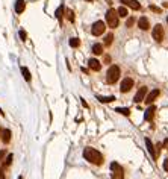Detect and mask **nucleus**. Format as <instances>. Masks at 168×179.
I'll list each match as a JSON object with an SVG mask.
<instances>
[{
    "label": "nucleus",
    "mask_w": 168,
    "mask_h": 179,
    "mask_svg": "<svg viewBox=\"0 0 168 179\" xmlns=\"http://www.w3.org/2000/svg\"><path fill=\"white\" fill-rule=\"evenodd\" d=\"M83 158L91 163V164H95V166H102L103 164V155L99 152V150H95L92 147H86L83 150Z\"/></svg>",
    "instance_id": "nucleus-1"
},
{
    "label": "nucleus",
    "mask_w": 168,
    "mask_h": 179,
    "mask_svg": "<svg viewBox=\"0 0 168 179\" xmlns=\"http://www.w3.org/2000/svg\"><path fill=\"white\" fill-rule=\"evenodd\" d=\"M120 75H121V72H120V67L118 65H111L109 70L106 73V82L108 84H115L118 79H120Z\"/></svg>",
    "instance_id": "nucleus-2"
},
{
    "label": "nucleus",
    "mask_w": 168,
    "mask_h": 179,
    "mask_svg": "<svg viewBox=\"0 0 168 179\" xmlns=\"http://www.w3.org/2000/svg\"><path fill=\"white\" fill-rule=\"evenodd\" d=\"M118 12L115 11V9H109L108 12H106V25L109 26V28H112V29H115L117 26H118Z\"/></svg>",
    "instance_id": "nucleus-3"
},
{
    "label": "nucleus",
    "mask_w": 168,
    "mask_h": 179,
    "mask_svg": "<svg viewBox=\"0 0 168 179\" xmlns=\"http://www.w3.org/2000/svg\"><path fill=\"white\" fill-rule=\"evenodd\" d=\"M106 31V25L103 23V21H95V23L91 26V34L94 35V37H100L103 32Z\"/></svg>",
    "instance_id": "nucleus-4"
},
{
    "label": "nucleus",
    "mask_w": 168,
    "mask_h": 179,
    "mask_svg": "<svg viewBox=\"0 0 168 179\" xmlns=\"http://www.w3.org/2000/svg\"><path fill=\"white\" fill-rule=\"evenodd\" d=\"M111 170L114 172V175H112L114 179H124V170H123V167L120 166L118 163H112L111 164Z\"/></svg>",
    "instance_id": "nucleus-5"
},
{
    "label": "nucleus",
    "mask_w": 168,
    "mask_h": 179,
    "mask_svg": "<svg viewBox=\"0 0 168 179\" xmlns=\"http://www.w3.org/2000/svg\"><path fill=\"white\" fill-rule=\"evenodd\" d=\"M152 35H153V40H155V41L161 43V41L164 40V35H165L162 25H156V26L153 28V32H152Z\"/></svg>",
    "instance_id": "nucleus-6"
},
{
    "label": "nucleus",
    "mask_w": 168,
    "mask_h": 179,
    "mask_svg": "<svg viewBox=\"0 0 168 179\" xmlns=\"http://www.w3.org/2000/svg\"><path fill=\"white\" fill-rule=\"evenodd\" d=\"M132 88H133V79L132 78H124L121 81V87H120L121 93H129Z\"/></svg>",
    "instance_id": "nucleus-7"
},
{
    "label": "nucleus",
    "mask_w": 168,
    "mask_h": 179,
    "mask_svg": "<svg viewBox=\"0 0 168 179\" xmlns=\"http://www.w3.org/2000/svg\"><path fill=\"white\" fill-rule=\"evenodd\" d=\"M159 94H161V91H159V90L156 88V90H153V91H150L147 96H146V99H144V100H146V103H149V105H152L158 97H159Z\"/></svg>",
    "instance_id": "nucleus-8"
},
{
    "label": "nucleus",
    "mask_w": 168,
    "mask_h": 179,
    "mask_svg": "<svg viewBox=\"0 0 168 179\" xmlns=\"http://www.w3.org/2000/svg\"><path fill=\"white\" fill-rule=\"evenodd\" d=\"M146 94H147V87H141V88L138 90V93L135 94L133 100H135L136 103H139V102H142L144 99H146Z\"/></svg>",
    "instance_id": "nucleus-9"
},
{
    "label": "nucleus",
    "mask_w": 168,
    "mask_h": 179,
    "mask_svg": "<svg viewBox=\"0 0 168 179\" xmlns=\"http://www.w3.org/2000/svg\"><path fill=\"white\" fill-rule=\"evenodd\" d=\"M88 65H89V69L94 70V72H100V69H102V62L97 61L95 58H91V59L88 61Z\"/></svg>",
    "instance_id": "nucleus-10"
},
{
    "label": "nucleus",
    "mask_w": 168,
    "mask_h": 179,
    "mask_svg": "<svg viewBox=\"0 0 168 179\" xmlns=\"http://www.w3.org/2000/svg\"><path fill=\"white\" fill-rule=\"evenodd\" d=\"M146 146H147V149H149V153L152 155V158H153V160H158V152L155 150V146H153V143L150 141V138H146Z\"/></svg>",
    "instance_id": "nucleus-11"
},
{
    "label": "nucleus",
    "mask_w": 168,
    "mask_h": 179,
    "mask_svg": "<svg viewBox=\"0 0 168 179\" xmlns=\"http://www.w3.org/2000/svg\"><path fill=\"white\" fill-rule=\"evenodd\" d=\"M138 28H139L141 31H147V29L150 28V23H149V20H147L146 17H141V18L138 20Z\"/></svg>",
    "instance_id": "nucleus-12"
},
{
    "label": "nucleus",
    "mask_w": 168,
    "mask_h": 179,
    "mask_svg": "<svg viewBox=\"0 0 168 179\" xmlns=\"http://www.w3.org/2000/svg\"><path fill=\"white\" fill-rule=\"evenodd\" d=\"M121 3L127 5V6H129V8H132L133 11H138V9H141V5L136 2V0H121Z\"/></svg>",
    "instance_id": "nucleus-13"
},
{
    "label": "nucleus",
    "mask_w": 168,
    "mask_h": 179,
    "mask_svg": "<svg viewBox=\"0 0 168 179\" xmlns=\"http://www.w3.org/2000/svg\"><path fill=\"white\" fill-rule=\"evenodd\" d=\"M155 111H156V106H153V105H152V106L146 111V114H144V119H146L147 122H150V120L155 117Z\"/></svg>",
    "instance_id": "nucleus-14"
},
{
    "label": "nucleus",
    "mask_w": 168,
    "mask_h": 179,
    "mask_svg": "<svg viewBox=\"0 0 168 179\" xmlns=\"http://www.w3.org/2000/svg\"><path fill=\"white\" fill-rule=\"evenodd\" d=\"M25 8H26V2H25V0H17V3H15V12H17V14L25 12Z\"/></svg>",
    "instance_id": "nucleus-15"
},
{
    "label": "nucleus",
    "mask_w": 168,
    "mask_h": 179,
    "mask_svg": "<svg viewBox=\"0 0 168 179\" xmlns=\"http://www.w3.org/2000/svg\"><path fill=\"white\" fill-rule=\"evenodd\" d=\"M2 141H3L5 144H9V143H11V131H9V129H5V131L2 132Z\"/></svg>",
    "instance_id": "nucleus-16"
},
{
    "label": "nucleus",
    "mask_w": 168,
    "mask_h": 179,
    "mask_svg": "<svg viewBox=\"0 0 168 179\" xmlns=\"http://www.w3.org/2000/svg\"><path fill=\"white\" fill-rule=\"evenodd\" d=\"M97 100L102 102V103H111V102L115 100V97L114 96H97Z\"/></svg>",
    "instance_id": "nucleus-17"
},
{
    "label": "nucleus",
    "mask_w": 168,
    "mask_h": 179,
    "mask_svg": "<svg viewBox=\"0 0 168 179\" xmlns=\"http://www.w3.org/2000/svg\"><path fill=\"white\" fill-rule=\"evenodd\" d=\"M92 53L94 55H102L103 53V46L102 44H94L92 46Z\"/></svg>",
    "instance_id": "nucleus-18"
},
{
    "label": "nucleus",
    "mask_w": 168,
    "mask_h": 179,
    "mask_svg": "<svg viewBox=\"0 0 168 179\" xmlns=\"http://www.w3.org/2000/svg\"><path fill=\"white\" fill-rule=\"evenodd\" d=\"M117 12H118V17H127V15H129L126 6H120V8L117 9Z\"/></svg>",
    "instance_id": "nucleus-19"
},
{
    "label": "nucleus",
    "mask_w": 168,
    "mask_h": 179,
    "mask_svg": "<svg viewBox=\"0 0 168 179\" xmlns=\"http://www.w3.org/2000/svg\"><path fill=\"white\" fill-rule=\"evenodd\" d=\"M21 73H23V76H25V79H26L28 82H30L32 76H30V73H29V70L26 69V67H21Z\"/></svg>",
    "instance_id": "nucleus-20"
},
{
    "label": "nucleus",
    "mask_w": 168,
    "mask_h": 179,
    "mask_svg": "<svg viewBox=\"0 0 168 179\" xmlns=\"http://www.w3.org/2000/svg\"><path fill=\"white\" fill-rule=\"evenodd\" d=\"M115 111H117V113H120V114H123V116H129L130 114V109L129 108H117Z\"/></svg>",
    "instance_id": "nucleus-21"
},
{
    "label": "nucleus",
    "mask_w": 168,
    "mask_h": 179,
    "mask_svg": "<svg viewBox=\"0 0 168 179\" xmlns=\"http://www.w3.org/2000/svg\"><path fill=\"white\" fill-rule=\"evenodd\" d=\"M64 9H65V8H64V5H61V6L56 9V18H58V20H62V14H64Z\"/></svg>",
    "instance_id": "nucleus-22"
},
{
    "label": "nucleus",
    "mask_w": 168,
    "mask_h": 179,
    "mask_svg": "<svg viewBox=\"0 0 168 179\" xmlns=\"http://www.w3.org/2000/svg\"><path fill=\"white\" fill-rule=\"evenodd\" d=\"M70 46H71V47H79V46H80L79 38H71V40H70Z\"/></svg>",
    "instance_id": "nucleus-23"
},
{
    "label": "nucleus",
    "mask_w": 168,
    "mask_h": 179,
    "mask_svg": "<svg viewBox=\"0 0 168 179\" xmlns=\"http://www.w3.org/2000/svg\"><path fill=\"white\" fill-rule=\"evenodd\" d=\"M65 15L70 21H74V12L71 11V9H65Z\"/></svg>",
    "instance_id": "nucleus-24"
},
{
    "label": "nucleus",
    "mask_w": 168,
    "mask_h": 179,
    "mask_svg": "<svg viewBox=\"0 0 168 179\" xmlns=\"http://www.w3.org/2000/svg\"><path fill=\"white\" fill-rule=\"evenodd\" d=\"M112 40H114V35H112V34L106 35V38H105V46H111V44H112Z\"/></svg>",
    "instance_id": "nucleus-25"
},
{
    "label": "nucleus",
    "mask_w": 168,
    "mask_h": 179,
    "mask_svg": "<svg viewBox=\"0 0 168 179\" xmlns=\"http://www.w3.org/2000/svg\"><path fill=\"white\" fill-rule=\"evenodd\" d=\"M12 160H14V156H12V153H9V155H8V158L5 160V167H9L11 163H12Z\"/></svg>",
    "instance_id": "nucleus-26"
},
{
    "label": "nucleus",
    "mask_w": 168,
    "mask_h": 179,
    "mask_svg": "<svg viewBox=\"0 0 168 179\" xmlns=\"http://www.w3.org/2000/svg\"><path fill=\"white\" fill-rule=\"evenodd\" d=\"M133 23H135V18H132V17H130V18L127 20V23H126V26H127V28H130V26H133Z\"/></svg>",
    "instance_id": "nucleus-27"
},
{
    "label": "nucleus",
    "mask_w": 168,
    "mask_h": 179,
    "mask_svg": "<svg viewBox=\"0 0 168 179\" xmlns=\"http://www.w3.org/2000/svg\"><path fill=\"white\" fill-rule=\"evenodd\" d=\"M164 170H165V172L168 173V158H167V160L164 161Z\"/></svg>",
    "instance_id": "nucleus-28"
},
{
    "label": "nucleus",
    "mask_w": 168,
    "mask_h": 179,
    "mask_svg": "<svg viewBox=\"0 0 168 179\" xmlns=\"http://www.w3.org/2000/svg\"><path fill=\"white\" fill-rule=\"evenodd\" d=\"M150 9H152L153 12H161V9H159V8H156V6H153V5H150Z\"/></svg>",
    "instance_id": "nucleus-29"
},
{
    "label": "nucleus",
    "mask_w": 168,
    "mask_h": 179,
    "mask_svg": "<svg viewBox=\"0 0 168 179\" xmlns=\"http://www.w3.org/2000/svg\"><path fill=\"white\" fill-rule=\"evenodd\" d=\"M20 37H21V40H23V41H25V40H26V34H25V32H23V31H20Z\"/></svg>",
    "instance_id": "nucleus-30"
},
{
    "label": "nucleus",
    "mask_w": 168,
    "mask_h": 179,
    "mask_svg": "<svg viewBox=\"0 0 168 179\" xmlns=\"http://www.w3.org/2000/svg\"><path fill=\"white\" fill-rule=\"evenodd\" d=\"M5 155H6V152H5V150H0V161L3 160V156H5Z\"/></svg>",
    "instance_id": "nucleus-31"
},
{
    "label": "nucleus",
    "mask_w": 168,
    "mask_h": 179,
    "mask_svg": "<svg viewBox=\"0 0 168 179\" xmlns=\"http://www.w3.org/2000/svg\"><path fill=\"white\" fill-rule=\"evenodd\" d=\"M164 149H167V150H168V138L164 141Z\"/></svg>",
    "instance_id": "nucleus-32"
},
{
    "label": "nucleus",
    "mask_w": 168,
    "mask_h": 179,
    "mask_svg": "<svg viewBox=\"0 0 168 179\" xmlns=\"http://www.w3.org/2000/svg\"><path fill=\"white\" fill-rule=\"evenodd\" d=\"M0 179H5V175H2V173H0Z\"/></svg>",
    "instance_id": "nucleus-33"
},
{
    "label": "nucleus",
    "mask_w": 168,
    "mask_h": 179,
    "mask_svg": "<svg viewBox=\"0 0 168 179\" xmlns=\"http://www.w3.org/2000/svg\"><path fill=\"white\" fill-rule=\"evenodd\" d=\"M0 114H3V111H2V109H0Z\"/></svg>",
    "instance_id": "nucleus-34"
},
{
    "label": "nucleus",
    "mask_w": 168,
    "mask_h": 179,
    "mask_svg": "<svg viewBox=\"0 0 168 179\" xmlns=\"http://www.w3.org/2000/svg\"><path fill=\"white\" fill-rule=\"evenodd\" d=\"M18 179H23V176H20V178H18Z\"/></svg>",
    "instance_id": "nucleus-35"
},
{
    "label": "nucleus",
    "mask_w": 168,
    "mask_h": 179,
    "mask_svg": "<svg viewBox=\"0 0 168 179\" xmlns=\"http://www.w3.org/2000/svg\"><path fill=\"white\" fill-rule=\"evenodd\" d=\"M86 2H92V0H86Z\"/></svg>",
    "instance_id": "nucleus-36"
},
{
    "label": "nucleus",
    "mask_w": 168,
    "mask_h": 179,
    "mask_svg": "<svg viewBox=\"0 0 168 179\" xmlns=\"http://www.w3.org/2000/svg\"><path fill=\"white\" fill-rule=\"evenodd\" d=\"M167 23H168V17H167Z\"/></svg>",
    "instance_id": "nucleus-37"
},
{
    "label": "nucleus",
    "mask_w": 168,
    "mask_h": 179,
    "mask_svg": "<svg viewBox=\"0 0 168 179\" xmlns=\"http://www.w3.org/2000/svg\"><path fill=\"white\" fill-rule=\"evenodd\" d=\"M0 135H2V132H0Z\"/></svg>",
    "instance_id": "nucleus-38"
}]
</instances>
